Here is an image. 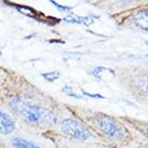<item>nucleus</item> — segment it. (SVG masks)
<instances>
[{"label": "nucleus", "mask_w": 148, "mask_h": 148, "mask_svg": "<svg viewBox=\"0 0 148 148\" xmlns=\"http://www.w3.org/2000/svg\"><path fill=\"white\" fill-rule=\"evenodd\" d=\"M135 85L138 90L148 96V74H142L135 79Z\"/></svg>", "instance_id": "423d86ee"}, {"label": "nucleus", "mask_w": 148, "mask_h": 148, "mask_svg": "<svg viewBox=\"0 0 148 148\" xmlns=\"http://www.w3.org/2000/svg\"><path fill=\"white\" fill-rule=\"evenodd\" d=\"M42 76L48 82H54L60 76V73L58 71H53V72H47V73H43Z\"/></svg>", "instance_id": "6e6552de"}, {"label": "nucleus", "mask_w": 148, "mask_h": 148, "mask_svg": "<svg viewBox=\"0 0 148 148\" xmlns=\"http://www.w3.org/2000/svg\"><path fill=\"white\" fill-rule=\"evenodd\" d=\"M53 3H54V5H56V7H58L59 9H61V10H64V11H69L70 10V8L68 7H62V5H59V4L57 3V2H54V1H52Z\"/></svg>", "instance_id": "9d476101"}, {"label": "nucleus", "mask_w": 148, "mask_h": 148, "mask_svg": "<svg viewBox=\"0 0 148 148\" xmlns=\"http://www.w3.org/2000/svg\"><path fill=\"white\" fill-rule=\"evenodd\" d=\"M135 26L148 32V10H141L135 14L133 18Z\"/></svg>", "instance_id": "39448f33"}, {"label": "nucleus", "mask_w": 148, "mask_h": 148, "mask_svg": "<svg viewBox=\"0 0 148 148\" xmlns=\"http://www.w3.org/2000/svg\"><path fill=\"white\" fill-rule=\"evenodd\" d=\"M12 112L17 116H23L28 122L51 126L56 122L55 115L51 111L40 106H31L19 99H13L10 102Z\"/></svg>", "instance_id": "f257e3e1"}, {"label": "nucleus", "mask_w": 148, "mask_h": 148, "mask_svg": "<svg viewBox=\"0 0 148 148\" xmlns=\"http://www.w3.org/2000/svg\"><path fill=\"white\" fill-rule=\"evenodd\" d=\"M96 125L103 134L113 140H121L125 136V129L118 122L108 116H100L97 118Z\"/></svg>", "instance_id": "f03ea898"}, {"label": "nucleus", "mask_w": 148, "mask_h": 148, "mask_svg": "<svg viewBox=\"0 0 148 148\" xmlns=\"http://www.w3.org/2000/svg\"><path fill=\"white\" fill-rule=\"evenodd\" d=\"M138 148H148V145H143V146H140Z\"/></svg>", "instance_id": "9b49d317"}, {"label": "nucleus", "mask_w": 148, "mask_h": 148, "mask_svg": "<svg viewBox=\"0 0 148 148\" xmlns=\"http://www.w3.org/2000/svg\"><path fill=\"white\" fill-rule=\"evenodd\" d=\"M147 45H148V42H147Z\"/></svg>", "instance_id": "4468645a"}, {"label": "nucleus", "mask_w": 148, "mask_h": 148, "mask_svg": "<svg viewBox=\"0 0 148 148\" xmlns=\"http://www.w3.org/2000/svg\"><path fill=\"white\" fill-rule=\"evenodd\" d=\"M12 144L13 146L16 148H41L40 146L36 145L32 142L26 141L24 138H18V137H15L12 140Z\"/></svg>", "instance_id": "0eeeda50"}, {"label": "nucleus", "mask_w": 148, "mask_h": 148, "mask_svg": "<svg viewBox=\"0 0 148 148\" xmlns=\"http://www.w3.org/2000/svg\"><path fill=\"white\" fill-rule=\"evenodd\" d=\"M15 126L14 122L10 118V116L7 115L5 113L1 112L0 113V130L2 134H9L11 133L12 131L14 130Z\"/></svg>", "instance_id": "20e7f679"}, {"label": "nucleus", "mask_w": 148, "mask_h": 148, "mask_svg": "<svg viewBox=\"0 0 148 148\" xmlns=\"http://www.w3.org/2000/svg\"><path fill=\"white\" fill-rule=\"evenodd\" d=\"M62 91H64V92L67 93L68 96L73 97V98H76V99H81V98H82V96H78L77 93L74 92L73 89L70 88V87H68V86H66V87H63V88H62Z\"/></svg>", "instance_id": "1a4fd4ad"}, {"label": "nucleus", "mask_w": 148, "mask_h": 148, "mask_svg": "<svg viewBox=\"0 0 148 148\" xmlns=\"http://www.w3.org/2000/svg\"><path fill=\"white\" fill-rule=\"evenodd\" d=\"M61 131L67 135H70L74 138L82 140V141H85L91 135L89 130L85 126H83L77 120L71 118L64 119L61 122Z\"/></svg>", "instance_id": "7ed1b4c3"}, {"label": "nucleus", "mask_w": 148, "mask_h": 148, "mask_svg": "<svg viewBox=\"0 0 148 148\" xmlns=\"http://www.w3.org/2000/svg\"><path fill=\"white\" fill-rule=\"evenodd\" d=\"M147 134H148V128H147Z\"/></svg>", "instance_id": "f8f14e48"}, {"label": "nucleus", "mask_w": 148, "mask_h": 148, "mask_svg": "<svg viewBox=\"0 0 148 148\" xmlns=\"http://www.w3.org/2000/svg\"><path fill=\"white\" fill-rule=\"evenodd\" d=\"M146 56H147V57H148V54H147V55H146Z\"/></svg>", "instance_id": "ddd939ff"}]
</instances>
